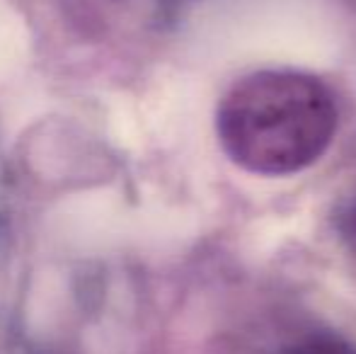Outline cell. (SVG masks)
<instances>
[{"instance_id": "obj_1", "label": "cell", "mask_w": 356, "mask_h": 354, "mask_svg": "<svg viewBox=\"0 0 356 354\" xmlns=\"http://www.w3.org/2000/svg\"><path fill=\"white\" fill-rule=\"evenodd\" d=\"M337 131L332 92L298 71H259L243 78L218 109L225 153L248 172L284 177L305 170Z\"/></svg>"}]
</instances>
